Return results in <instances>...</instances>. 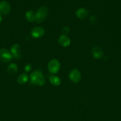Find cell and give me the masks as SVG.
Masks as SVG:
<instances>
[{
  "mask_svg": "<svg viewBox=\"0 0 121 121\" xmlns=\"http://www.w3.org/2000/svg\"><path fill=\"white\" fill-rule=\"evenodd\" d=\"M18 67L15 63H11L7 67V72L10 75H14L17 72Z\"/></svg>",
  "mask_w": 121,
  "mask_h": 121,
  "instance_id": "obj_12",
  "label": "cell"
},
{
  "mask_svg": "<svg viewBox=\"0 0 121 121\" xmlns=\"http://www.w3.org/2000/svg\"><path fill=\"white\" fill-rule=\"evenodd\" d=\"M31 82L38 86H43L45 83V79L43 74L39 70H35L30 74Z\"/></svg>",
  "mask_w": 121,
  "mask_h": 121,
  "instance_id": "obj_1",
  "label": "cell"
},
{
  "mask_svg": "<svg viewBox=\"0 0 121 121\" xmlns=\"http://www.w3.org/2000/svg\"><path fill=\"white\" fill-rule=\"evenodd\" d=\"M11 7L7 1L0 2V13L3 14H8L10 11Z\"/></svg>",
  "mask_w": 121,
  "mask_h": 121,
  "instance_id": "obj_8",
  "label": "cell"
},
{
  "mask_svg": "<svg viewBox=\"0 0 121 121\" xmlns=\"http://www.w3.org/2000/svg\"><path fill=\"white\" fill-rule=\"evenodd\" d=\"M13 59V56L6 48H2L0 50V60L4 63H9Z\"/></svg>",
  "mask_w": 121,
  "mask_h": 121,
  "instance_id": "obj_3",
  "label": "cell"
},
{
  "mask_svg": "<svg viewBox=\"0 0 121 121\" xmlns=\"http://www.w3.org/2000/svg\"><path fill=\"white\" fill-rule=\"evenodd\" d=\"M2 16H1V14H0V23H1V22L2 21Z\"/></svg>",
  "mask_w": 121,
  "mask_h": 121,
  "instance_id": "obj_18",
  "label": "cell"
},
{
  "mask_svg": "<svg viewBox=\"0 0 121 121\" xmlns=\"http://www.w3.org/2000/svg\"><path fill=\"white\" fill-rule=\"evenodd\" d=\"M44 34H45V30L42 27H34L32 30V31H31V35L33 38H35V39L41 37L44 35Z\"/></svg>",
  "mask_w": 121,
  "mask_h": 121,
  "instance_id": "obj_6",
  "label": "cell"
},
{
  "mask_svg": "<svg viewBox=\"0 0 121 121\" xmlns=\"http://www.w3.org/2000/svg\"><path fill=\"white\" fill-rule=\"evenodd\" d=\"M26 18L29 22H33L36 21V14L33 11H28L26 13Z\"/></svg>",
  "mask_w": 121,
  "mask_h": 121,
  "instance_id": "obj_15",
  "label": "cell"
},
{
  "mask_svg": "<svg viewBox=\"0 0 121 121\" xmlns=\"http://www.w3.org/2000/svg\"><path fill=\"white\" fill-rule=\"evenodd\" d=\"M92 54L94 57L96 59H100L103 56V50L100 47H98V46H94L93 48Z\"/></svg>",
  "mask_w": 121,
  "mask_h": 121,
  "instance_id": "obj_10",
  "label": "cell"
},
{
  "mask_svg": "<svg viewBox=\"0 0 121 121\" xmlns=\"http://www.w3.org/2000/svg\"><path fill=\"white\" fill-rule=\"evenodd\" d=\"M11 52L13 57H14L17 58V59H19L21 57V48L20 45L17 44L13 45L11 48Z\"/></svg>",
  "mask_w": 121,
  "mask_h": 121,
  "instance_id": "obj_7",
  "label": "cell"
},
{
  "mask_svg": "<svg viewBox=\"0 0 121 121\" xmlns=\"http://www.w3.org/2000/svg\"><path fill=\"white\" fill-rule=\"evenodd\" d=\"M49 81L52 85L56 86H59L60 84V83H61V80H60V78L58 76H57L55 75H52L50 77Z\"/></svg>",
  "mask_w": 121,
  "mask_h": 121,
  "instance_id": "obj_13",
  "label": "cell"
},
{
  "mask_svg": "<svg viewBox=\"0 0 121 121\" xmlns=\"http://www.w3.org/2000/svg\"><path fill=\"white\" fill-rule=\"evenodd\" d=\"M70 80L74 83H78L80 81L81 78V73L77 69H73L70 73L69 75Z\"/></svg>",
  "mask_w": 121,
  "mask_h": 121,
  "instance_id": "obj_5",
  "label": "cell"
},
{
  "mask_svg": "<svg viewBox=\"0 0 121 121\" xmlns=\"http://www.w3.org/2000/svg\"><path fill=\"white\" fill-rule=\"evenodd\" d=\"M58 43L62 47H68L71 44V40L66 35H62L58 40Z\"/></svg>",
  "mask_w": 121,
  "mask_h": 121,
  "instance_id": "obj_9",
  "label": "cell"
},
{
  "mask_svg": "<svg viewBox=\"0 0 121 121\" xmlns=\"http://www.w3.org/2000/svg\"><path fill=\"white\" fill-rule=\"evenodd\" d=\"M70 31V28L68 27H65L63 28L62 30V33H64V34H68Z\"/></svg>",
  "mask_w": 121,
  "mask_h": 121,
  "instance_id": "obj_17",
  "label": "cell"
},
{
  "mask_svg": "<svg viewBox=\"0 0 121 121\" xmlns=\"http://www.w3.org/2000/svg\"><path fill=\"white\" fill-rule=\"evenodd\" d=\"M76 15L79 19H84L87 17L88 11L85 8H80L76 11Z\"/></svg>",
  "mask_w": 121,
  "mask_h": 121,
  "instance_id": "obj_11",
  "label": "cell"
},
{
  "mask_svg": "<svg viewBox=\"0 0 121 121\" xmlns=\"http://www.w3.org/2000/svg\"><path fill=\"white\" fill-rule=\"evenodd\" d=\"M28 77L27 74L26 73H23L19 76L17 78V82L20 85H23L25 84L28 81Z\"/></svg>",
  "mask_w": 121,
  "mask_h": 121,
  "instance_id": "obj_14",
  "label": "cell"
},
{
  "mask_svg": "<svg viewBox=\"0 0 121 121\" xmlns=\"http://www.w3.org/2000/svg\"><path fill=\"white\" fill-rule=\"evenodd\" d=\"M48 14V9L45 6L40 7L36 13V21L37 22H43L45 21Z\"/></svg>",
  "mask_w": 121,
  "mask_h": 121,
  "instance_id": "obj_2",
  "label": "cell"
},
{
  "mask_svg": "<svg viewBox=\"0 0 121 121\" xmlns=\"http://www.w3.org/2000/svg\"><path fill=\"white\" fill-rule=\"evenodd\" d=\"M32 65H31V64L28 63L27 64V65H26V66H25L24 70L26 71V72H29L30 71L32 70Z\"/></svg>",
  "mask_w": 121,
  "mask_h": 121,
  "instance_id": "obj_16",
  "label": "cell"
},
{
  "mask_svg": "<svg viewBox=\"0 0 121 121\" xmlns=\"http://www.w3.org/2000/svg\"><path fill=\"white\" fill-rule=\"evenodd\" d=\"M60 68V63L56 59H52L49 62L48 70L52 74H56L59 71Z\"/></svg>",
  "mask_w": 121,
  "mask_h": 121,
  "instance_id": "obj_4",
  "label": "cell"
}]
</instances>
